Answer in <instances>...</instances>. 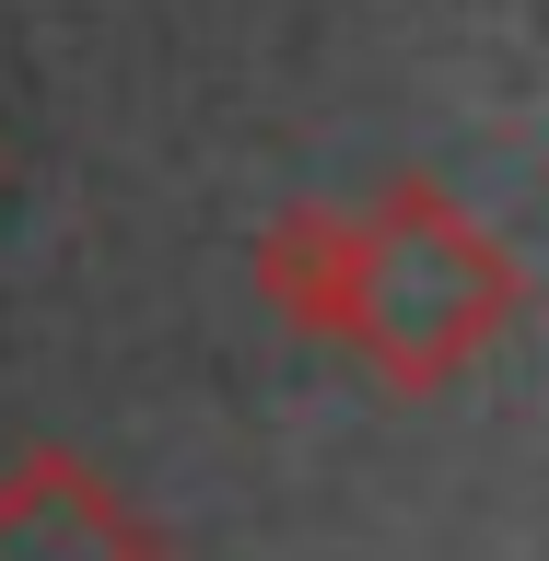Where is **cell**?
I'll list each match as a JSON object with an SVG mask.
<instances>
[{
	"label": "cell",
	"instance_id": "obj_1",
	"mask_svg": "<svg viewBox=\"0 0 549 561\" xmlns=\"http://www.w3.org/2000/svg\"><path fill=\"white\" fill-rule=\"evenodd\" d=\"M363 257H375V270H398V293H351L363 340H386L398 316H421L410 340H398V375H433L445 351H468L491 316H503V257H491L468 222H445L421 187L386 210V245H363Z\"/></svg>",
	"mask_w": 549,
	"mask_h": 561
}]
</instances>
